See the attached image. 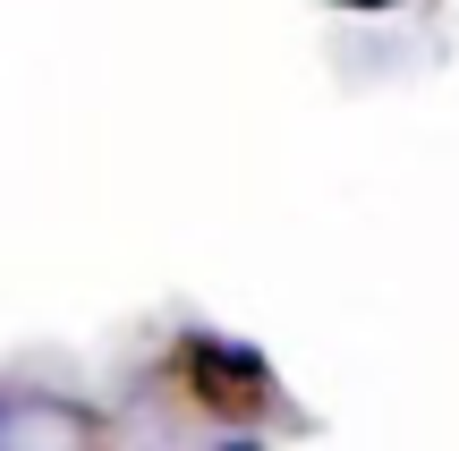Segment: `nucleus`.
Returning <instances> with one entry per match:
<instances>
[{"label": "nucleus", "mask_w": 459, "mask_h": 451, "mask_svg": "<svg viewBox=\"0 0 459 451\" xmlns=\"http://www.w3.org/2000/svg\"><path fill=\"white\" fill-rule=\"evenodd\" d=\"M170 367H179V384L196 392L204 409H221V418H255L273 392H264V375L247 367L238 350H213V341H179L170 350Z\"/></svg>", "instance_id": "f257e3e1"}, {"label": "nucleus", "mask_w": 459, "mask_h": 451, "mask_svg": "<svg viewBox=\"0 0 459 451\" xmlns=\"http://www.w3.org/2000/svg\"><path fill=\"white\" fill-rule=\"evenodd\" d=\"M238 451H247V443H238Z\"/></svg>", "instance_id": "f03ea898"}]
</instances>
